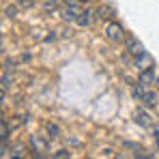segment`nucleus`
<instances>
[{"label":"nucleus","instance_id":"nucleus-1","mask_svg":"<svg viewBox=\"0 0 159 159\" xmlns=\"http://www.w3.org/2000/svg\"><path fill=\"white\" fill-rule=\"evenodd\" d=\"M106 37L107 41H112V43H125L127 41V32H125V28L120 22H114V20H110L106 24Z\"/></svg>","mask_w":159,"mask_h":159},{"label":"nucleus","instance_id":"nucleus-2","mask_svg":"<svg viewBox=\"0 0 159 159\" xmlns=\"http://www.w3.org/2000/svg\"><path fill=\"white\" fill-rule=\"evenodd\" d=\"M82 7H75V4H65V9H58V15L62 22L71 24V22H78V17L82 15Z\"/></svg>","mask_w":159,"mask_h":159},{"label":"nucleus","instance_id":"nucleus-3","mask_svg":"<svg viewBox=\"0 0 159 159\" xmlns=\"http://www.w3.org/2000/svg\"><path fill=\"white\" fill-rule=\"evenodd\" d=\"M133 123H135V125H140V127H146V129H151V127H153V118H151V114L144 110V106L133 110Z\"/></svg>","mask_w":159,"mask_h":159},{"label":"nucleus","instance_id":"nucleus-4","mask_svg":"<svg viewBox=\"0 0 159 159\" xmlns=\"http://www.w3.org/2000/svg\"><path fill=\"white\" fill-rule=\"evenodd\" d=\"M131 62H133V67H135L138 71H142V69H148V67H153V56H151V54L144 50L142 54L133 56V58H131Z\"/></svg>","mask_w":159,"mask_h":159},{"label":"nucleus","instance_id":"nucleus-5","mask_svg":"<svg viewBox=\"0 0 159 159\" xmlns=\"http://www.w3.org/2000/svg\"><path fill=\"white\" fill-rule=\"evenodd\" d=\"M97 22V11H90V9H84L82 11V15L78 17V26H84V28H88V26H93Z\"/></svg>","mask_w":159,"mask_h":159},{"label":"nucleus","instance_id":"nucleus-6","mask_svg":"<svg viewBox=\"0 0 159 159\" xmlns=\"http://www.w3.org/2000/svg\"><path fill=\"white\" fill-rule=\"evenodd\" d=\"M140 101H142V106H144V107H157L159 106V90H153V88L146 90L144 97H142Z\"/></svg>","mask_w":159,"mask_h":159},{"label":"nucleus","instance_id":"nucleus-7","mask_svg":"<svg viewBox=\"0 0 159 159\" xmlns=\"http://www.w3.org/2000/svg\"><path fill=\"white\" fill-rule=\"evenodd\" d=\"M125 43H127V54H129L131 58L144 52V45H142V41H140V39H135V37H129Z\"/></svg>","mask_w":159,"mask_h":159},{"label":"nucleus","instance_id":"nucleus-8","mask_svg":"<svg viewBox=\"0 0 159 159\" xmlns=\"http://www.w3.org/2000/svg\"><path fill=\"white\" fill-rule=\"evenodd\" d=\"M110 17H114V9L110 4H101L97 9V20H110Z\"/></svg>","mask_w":159,"mask_h":159},{"label":"nucleus","instance_id":"nucleus-9","mask_svg":"<svg viewBox=\"0 0 159 159\" xmlns=\"http://www.w3.org/2000/svg\"><path fill=\"white\" fill-rule=\"evenodd\" d=\"M30 142H32V146H34V153H43V151H45V142H41L37 135H32Z\"/></svg>","mask_w":159,"mask_h":159},{"label":"nucleus","instance_id":"nucleus-10","mask_svg":"<svg viewBox=\"0 0 159 159\" xmlns=\"http://www.w3.org/2000/svg\"><path fill=\"white\" fill-rule=\"evenodd\" d=\"M60 4V0H43V11H54Z\"/></svg>","mask_w":159,"mask_h":159},{"label":"nucleus","instance_id":"nucleus-11","mask_svg":"<svg viewBox=\"0 0 159 159\" xmlns=\"http://www.w3.org/2000/svg\"><path fill=\"white\" fill-rule=\"evenodd\" d=\"M15 2H17V7H22V9H30L37 0H15Z\"/></svg>","mask_w":159,"mask_h":159},{"label":"nucleus","instance_id":"nucleus-12","mask_svg":"<svg viewBox=\"0 0 159 159\" xmlns=\"http://www.w3.org/2000/svg\"><path fill=\"white\" fill-rule=\"evenodd\" d=\"M48 131H50L52 138H58V135H60V129H58L56 125H48Z\"/></svg>","mask_w":159,"mask_h":159},{"label":"nucleus","instance_id":"nucleus-13","mask_svg":"<svg viewBox=\"0 0 159 159\" xmlns=\"http://www.w3.org/2000/svg\"><path fill=\"white\" fill-rule=\"evenodd\" d=\"M65 4H75V7H82V4H86V2H90V0H62Z\"/></svg>","mask_w":159,"mask_h":159},{"label":"nucleus","instance_id":"nucleus-14","mask_svg":"<svg viewBox=\"0 0 159 159\" xmlns=\"http://www.w3.org/2000/svg\"><path fill=\"white\" fill-rule=\"evenodd\" d=\"M67 157H69L67 151H58V153H56V159H67Z\"/></svg>","mask_w":159,"mask_h":159},{"label":"nucleus","instance_id":"nucleus-15","mask_svg":"<svg viewBox=\"0 0 159 159\" xmlns=\"http://www.w3.org/2000/svg\"><path fill=\"white\" fill-rule=\"evenodd\" d=\"M153 133H155V140H157V151H159V129H153Z\"/></svg>","mask_w":159,"mask_h":159},{"label":"nucleus","instance_id":"nucleus-16","mask_svg":"<svg viewBox=\"0 0 159 159\" xmlns=\"http://www.w3.org/2000/svg\"><path fill=\"white\" fill-rule=\"evenodd\" d=\"M155 88H157V90H159V78H157V82H155Z\"/></svg>","mask_w":159,"mask_h":159},{"label":"nucleus","instance_id":"nucleus-17","mask_svg":"<svg viewBox=\"0 0 159 159\" xmlns=\"http://www.w3.org/2000/svg\"><path fill=\"white\" fill-rule=\"evenodd\" d=\"M11 159H20V157H11Z\"/></svg>","mask_w":159,"mask_h":159}]
</instances>
